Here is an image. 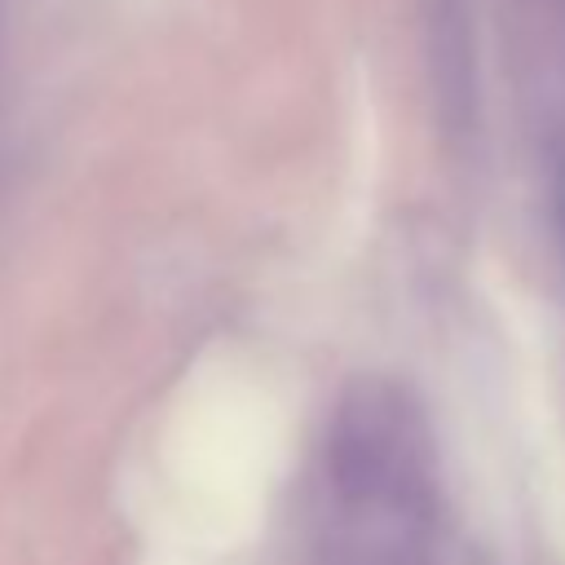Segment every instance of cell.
Listing matches in <instances>:
<instances>
[]
</instances>
